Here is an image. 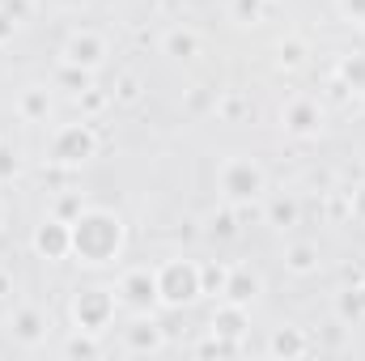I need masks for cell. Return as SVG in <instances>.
<instances>
[{
	"label": "cell",
	"mask_w": 365,
	"mask_h": 361,
	"mask_svg": "<svg viewBox=\"0 0 365 361\" xmlns=\"http://www.w3.org/2000/svg\"><path fill=\"white\" fill-rule=\"evenodd\" d=\"M43 332H47V319H43L34 306H26V310H17V315H13V336H17L21 345H38V340H43Z\"/></svg>",
	"instance_id": "7c38bea8"
},
{
	"label": "cell",
	"mask_w": 365,
	"mask_h": 361,
	"mask_svg": "<svg viewBox=\"0 0 365 361\" xmlns=\"http://www.w3.org/2000/svg\"><path fill=\"white\" fill-rule=\"evenodd\" d=\"M255 293H259V276H255V272H251V268H230V280H225V302L247 306Z\"/></svg>",
	"instance_id": "8fae6325"
},
{
	"label": "cell",
	"mask_w": 365,
	"mask_h": 361,
	"mask_svg": "<svg viewBox=\"0 0 365 361\" xmlns=\"http://www.w3.org/2000/svg\"><path fill=\"white\" fill-rule=\"evenodd\" d=\"M81 102H86V111H102V106H106V93H93V90H81Z\"/></svg>",
	"instance_id": "f546056e"
},
{
	"label": "cell",
	"mask_w": 365,
	"mask_h": 361,
	"mask_svg": "<svg viewBox=\"0 0 365 361\" xmlns=\"http://www.w3.org/2000/svg\"><path fill=\"white\" fill-rule=\"evenodd\" d=\"M119 302L132 306V310H149L158 302V272H149V268L128 272L123 285H119Z\"/></svg>",
	"instance_id": "8992f818"
},
{
	"label": "cell",
	"mask_w": 365,
	"mask_h": 361,
	"mask_svg": "<svg viewBox=\"0 0 365 361\" xmlns=\"http://www.w3.org/2000/svg\"><path fill=\"white\" fill-rule=\"evenodd\" d=\"M47 111H51L47 90H26L21 93V115H26V119H47Z\"/></svg>",
	"instance_id": "2e32d148"
},
{
	"label": "cell",
	"mask_w": 365,
	"mask_h": 361,
	"mask_svg": "<svg viewBox=\"0 0 365 361\" xmlns=\"http://www.w3.org/2000/svg\"><path fill=\"white\" fill-rule=\"evenodd\" d=\"M4 39H13V13L0 9V43H4Z\"/></svg>",
	"instance_id": "4dcf8cb0"
},
{
	"label": "cell",
	"mask_w": 365,
	"mask_h": 361,
	"mask_svg": "<svg viewBox=\"0 0 365 361\" xmlns=\"http://www.w3.org/2000/svg\"><path fill=\"white\" fill-rule=\"evenodd\" d=\"M319 123H323L319 102H310V98H293V102L284 106V128H289L293 136H314Z\"/></svg>",
	"instance_id": "9c48e42d"
},
{
	"label": "cell",
	"mask_w": 365,
	"mask_h": 361,
	"mask_svg": "<svg viewBox=\"0 0 365 361\" xmlns=\"http://www.w3.org/2000/svg\"><path fill=\"white\" fill-rule=\"evenodd\" d=\"M110 315H115V298L106 289H81L73 298V319L81 332H102L110 323Z\"/></svg>",
	"instance_id": "5b68a950"
},
{
	"label": "cell",
	"mask_w": 365,
	"mask_h": 361,
	"mask_svg": "<svg viewBox=\"0 0 365 361\" xmlns=\"http://www.w3.org/2000/svg\"><path fill=\"white\" fill-rule=\"evenodd\" d=\"M166 51H170L175 60H191V56L200 51V39H195L191 30H170V34H166Z\"/></svg>",
	"instance_id": "9a60e30c"
},
{
	"label": "cell",
	"mask_w": 365,
	"mask_h": 361,
	"mask_svg": "<svg viewBox=\"0 0 365 361\" xmlns=\"http://www.w3.org/2000/svg\"><path fill=\"white\" fill-rule=\"evenodd\" d=\"M353 217H361V221H365V187L353 191Z\"/></svg>",
	"instance_id": "1f68e13d"
},
{
	"label": "cell",
	"mask_w": 365,
	"mask_h": 361,
	"mask_svg": "<svg viewBox=\"0 0 365 361\" xmlns=\"http://www.w3.org/2000/svg\"><path fill=\"white\" fill-rule=\"evenodd\" d=\"M60 81H64V86H77V90H90V73H86V68H73V64L60 73Z\"/></svg>",
	"instance_id": "4316f807"
},
{
	"label": "cell",
	"mask_w": 365,
	"mask_h": 361,
	"mask_svg": "<svg viewBox=\"0 0 365 361\" xmlns=\"http://www.w3.org/2000/svg\"><path fill=\"white\" fill-rule=\"evenodd\" d=\"M302 60H306V43H297V39L280 43V64H284V68H297Z\"/></svg>",
	"instance_id": "7402d4cb"
},
{
	"label": "cell",
	"mask_w": 365,
	"mask_h": 361,
	"mask_svg": "<svg viewBox=\"0 0 365 361\" xmlns=\"http://www.w3.org/2000/svg\"><path fill=\"white\" fill-rule=\"evenodd\" d=\"M64 353H68V357H98V345H93L90 336H73Z\"/></svg>",
	"instance_id": "484cf974"
},
{
	"label": "cell",
	"mask_w": 365,
	"mask_h": 361,
	"mask_svg": "<svg viewBox=\"0 0 365 361\" xmlns=\"http://www.w3.org/2000/svg\"><path fill=\"white\" fill-rule=\"evenodd\" d=\"M123 243V230H119V217L110 213H81L73 221V251L86 260V264H106Z\"/></svg>",
	"instance_id": "6da1fadb"
},
{
	"label": "cell",
	"mask_w": 365,
	"mask_h": 361,
	"mask_svg": "<svg viewBox=\"0 0 365 361\" xmlns=\"http://www.w3.org/2000/svg\"><path fill=\"white\" fill-rule=\"evenodd\" d=\"M102 56H106V47H102V39L90 34V30H81V34H73V39L64 43V64H73V68L93 73V68L102 64Z\"/></svg>",
	"instance_id": "ba28073f"
},
{
	"label": "cell",
	"mask_w": 365,
	"mask_h": 361,
	"mask_svg": "<svg viewBox=\"0 0 365 361\" xmlns=\"http://www.w3.org/2000/svg\"><path fill=\"white\" fill-rule=\"evenodd\" d=\"M272 353L297 357V353H306V340H302L297 332H276V336H272Z\"/></svg>",
	"instance_id": "44dd1931"
},
{
	"label": "cell",
	"mask_w": 365,
	"mask_h": 361,
	"mask_svg": "<svg viewBox=\"0 0 365 361\" xmlns=\"http://www.w3.org/2000/svg\"><path fill=\"white\" fill-rule=\"evenodd\" d=\"M204 289H200V264L191 260H170L158 268V302L166 306H187L195 302Z\"/></svg>",
	"instance_id": "7a4b0ae2"
},
{
	"label": "cell",
	"mask_w": 365,
	"mask_h": 361,
	"mask_svg": "<svg viewBox=\"0 0 365 361\" xmlns=\"http://www.w3.org/2000/svg\"><path fill=\"white\" fill-rule=\"evenodd\" d=\"M340 9H344V17H353V21H365V0H340Z\"/></svg>",
	"instance_id": "f1b7e54d"
},
{
	"label": "cell",
	"mask_w": 365,
	"mask_h": 361,
	"mask_svg": "<svg viewBox=\"0 0 365 361\" xmlns=\"http://www.w3.org/2000/svg\"><path fill=\"white\" fill-rule=\"evenodd\" d=\"M93 149H98V141H93V132L86 123H68L51 136V162H60V166L86 162V158H93Z\"/></svg>",
	"instance_id": "277c9868"
},
{
	"label": "cell",
	"mask_w": 365,
	"mask_h": 361,
	"mask_svg": "<svg viewBox=\"0 0 365 361\" xmlns=\"http://www.w3.org/2000/svg\"><path fill=\"white\" fill-rule=\"evenodd\" d=\"M268 221H272L276 230L297 225V204H293V200H272V204H268Z\"/></svg>",
	"instance_id": "d6986e66"
},
{
	"label": "cell",
	"mask_w": 365,
	"mask_h": 361,
	"mask_svg": "<svg viewBox=\"0 0 365 361\" xmlns=\"http://www.w3.org/2000/svg\"><path fill=\"white\" fill-rule=\"evenodd\" d=\"M34 251L47 255V260H64V255L73 251V225L60 221V217L43 221V225L34 230Z\"/></svg>",
	"instance_id": "52a82bcc"
},
{
	"label": "cell",
	"mask_w": 365,
	"mask_h": 361,
	"mask_svg": "<svg viewBox=\"0 0 365 361\" xmlns=\"http://www.w3.org/2000/svg\"><path fill=\"white\" fill-rule=\"evenodd\" d=\"M221 191H225L230 204H247V200H255V195L264 191V175H259V166H255V162H242V158L225 162V171H221Z\"/></svg>",
	"instance_id": "3957f363"
},
{
	"label": "cell",
	"mask_w": 365,
	"mask_h": 361,
	"mask_svg": "<svg viewBox=\"0 0 365 361\" xmlns=\"http://www.w3.org/2000/svg\"><path fill=\"white\" fill-rule=\"evenodd\" d=\"M4 293H9V276H0V298H4Z\"/></svg>",
	"instance_id": "836d02e7"
},
{
	"label": "cell",
	"mask_w": 365,
	"mask_h": 361,
	"mask_svg": "<svg viewBox=\"0 0 365 361\" xmlns=\"http://www.w3.org/2000/svg\"><path fill=\"white\" fill-rule=\"evenodd\" d=\"M208 234H217V238H234V234H238V213H234V208L212 213V217H208Z\"/></svg>",
	"instance_id": "ac0fdd59"
},
{
	"label": "cell",
	"mask_w": 365,
	"mask_h": 361,
	"mask_svg": "<svg viewBox=\"0 0 365 361\" xmlns=\"http://www.w3.org/2000/svg\"><path fill=\"white\" fill-rule=\"evenodd\" d=\"M225 280H230V264H204L200 268V289L204 293H225Z\"/></svg>",
	"instance_id": "e0dca14e"
},
{
	"label": "cell",
	"mask_w": 365,
	"mask_h": 361,
	"mask_svg": "<svg viewBox=\"0 0 365 361\" xmlns=\"http://www.w3.org/2000/svg\"><path fill=\"white\" fill-rule=\"evenodd\" d=\"M128 349L132 353H158L162 349V327L158 323H136L128 332Z\"/></svg>",
	"instance_id": "4fadbf2b"
},
{
	"label": "cell",
	"mask_w": 365,
	"mask_h": 361,
	"mask_svg": "<svg viewBox=\"0 0 365 361\" xmlns=\"http://www.w3.org/2000/svg\"><path fill=\"white\" fill-rule=\"evenodd\" d=\"M221 111H225V115H238V111H242V98H230V102H225Z\"/></svg>",
	"instance_id": "d6a6232c"
},
{
	"label": "cell",
	"mask_w": 365,
	"mask_h": 361,
	"mask_svg": "<svg viewBox=\"0 0 365 361\" xmlns=\"http://www.w3.org/2000/svg\"><path fill=\"white\" fill-rule=\"evenodd\" d=\"M264 13V0H234V17L238 21H259Z\"/></svg>",
	"instance_id": "d4e9b609"
},
{
	"label": "cell",
	"mask_w": 365,
	"mask_h": 361,
	"mask_svg": "<svg viewBox=\"0 0 365 361\" xmlns=\"http://www.w3.org/2000/svg\"><path fill=\"white\" fill-rule=\"evenodd\" d=\"M340 77H344V86H353L357 93H365V56H349L340 64Z\"/></svg>",
	"instance_id": "ffe728a7"
},
{
	"label": "cell",
	"mask_w": 365,
	"mask_h": 361,
	"mask_svg": "<svg viewBox=\"0 0 365 361\" xmlns=\"http://www.w3.org/2000/svg\"><path fill=\"white\" fill-rule=\"evenodd\" d=\"M140 98V81L136 77H119L115 81V102H136Z\"/></svg>",
	"instance_id": "cb8c5ba5"
},
{
	"label": "cell",
	"mask_w": 365,
	"mask_h": 361,
	"mask_svg": "<svg viewBox=\"0 0 365 361\" xmlns=\"http://www.w3.org/2000/svg\"><path fill=\"white\" fill-rule=\"evenodd\" d=\"M81 213H86V208H81V195H64V200H60V208H56V217H60V221H68V225H73Z\"/></svg>",
	"instance_id": "603a6c76"
},
{
	"label": "cell",
	"mask_w": 365,
	"mask_h": 361,
	"mask_svg": "<svg viewBox=\"0 0 365 361\" xmlns=\"http://www.w3.org/2000/svg\"><path fill=\"white\" fill-rule=\"evenodd\" d=\"M284 264H289V272H314L319 268V247L314 243H293L289 251H284Z\"/></svg>",
	"instance_id": "5bb4252c"
},
{
	"label": "cell",
	"mask_w": 365,
	"mask_h": 361,
	"mask_svg": "<svg viewBox=\"0 0 365 361\" xmlns=\"http://www.w3.org/2000/svg\"><path fill=\"white\" fill-rule=\"evenodd\" d=\"M13 175H17V153L0 149V179H13Z\"/></svg>",
	"instance_id": "83f0119b"
},
{
	"label": "cell",
	"mask_w": 365,
	"mask_h": 361,
	"mask_svg": "<svg viewBox=\"0 0 365 361\" xmlns=\"http://www.w3.org/2000/svg\"><path fill=\"white\" fill-rule=\"evenodd\" d=\"M242 332H247V306L225 302V306L212 315V336H221V340H238Z\"/></svg>",
	"instance_id": "30bf717a"
}]
</instances>
